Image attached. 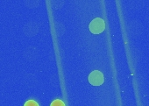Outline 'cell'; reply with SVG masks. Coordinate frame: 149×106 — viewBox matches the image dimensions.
<instances>
[{"label": "cell", "mask_w": 149, "mask_h": 106, "mask_svg": "<svg viewBox=\"0 0 149 106\" xmlns=\"http://www.w3.org/2000/svg\"><path fill=\"white\" fill-rule=\"evenodd\" d=\"M89 28H90V31L93 34H99L103 33L104 30L105 29V23L103 19L96 18L91 22Z\"/></svg>", "instance_id": "1"}, {"label": "cell", "mask_w": 149, "mask_h": 106, "mask_svg": "<svg viewBox=\"0 0 149 106\" xmlns=\"http://www.w3.org/2000/svg\"><path fill=\"white\" fill-rule=\"evenodd\" d=\"M89 82L93 86H100L104 82V77L99 70H94L89 75Z\"/></svg>", "instance_id": "2"}, {"label": "cell", "mask_w": 149, "mask_h": 106, "mask_svg": "<svg viewBox=\"0 0 149 106\" xmlns=\"http://www.w3.org/2000/svg\"><path fill=\"white\" fill-rule=\"evenodd\" d=\"M50 106H65V103L61 100L56 99L53 103H51V105Z\"/></svg>", "instance_id": "3"}, {"label": "cell", "mask_w": 149, "mask_h": 106, "mask_svg": "<svg viewBox=\"0 0 149 106\" xmlns=\"http://www.w3.org/2000/svg\"><path fill=\"white\" fill-rule=\"evenodd\" d=\"M24 106H39V104L34 100H28L25 103Z\"/></svg>", "instance_id": "4"}]
</instances>
